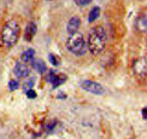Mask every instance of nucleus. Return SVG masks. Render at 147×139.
<instances>
[{
  "instance_id": "nucleus-1",
  "label": "nucleus",
  "mask_w": 147,
  "mask_h": 139,
  "mask_svg": "<svg viewBox=\"0 0 147 139\" xmlns=\"http://www.w3.org/2000/svg\"><path fill=\"white\" fill-rule=\"evenodd\" d=\"M87 48L92 54L98 56L100 54L106 47L107 44V34L102 27H94L90 29L87 40Z\"/></svg>"
},
{
  "instance_id": "nucleus-2",
  "label": "nucleus",
  "mask_w": 147,
  "mask_h": 139,
  "mask_svg": "<svg viewBox=\"0 0 147 139\" xmlns=\"http://www.w3.org/2000/svg\"><path fill=\"white\" fill-rule=\"evenodd\" d=\"M21 35V27L18 24L17 21L11 20L9 22L5 23V26L3 27L1 34H0V39L5 47H12L13 45L17 44L18 39H20Z\"/></svg>"
},
{
  "instance_id": "nucleus-3",
  "label": "nucleus",
  "mask_w": 147,
  "mask_h": 139,
  "mask_svg": "<svg viewBox=\"0 0 147 139\" xmlns=\"http://www.w3.org/2000/svg\"><path fill=\"white\" fill-rule=\"evenodd\" d=\"M66 48L75 56H83L87 51V44H86L84 36L78 32L69 34V38L66 40Z\"/></svg>"
},
{
  "instance_id": "nucleus-4",
  "label": "nucleus",
  "mask_w": 147,
  "mask_h": 139,
  "mask_svg": "<svg viewBox=\"0 0 147 139\" xmlns=\"http://www.w3.org/2000/svg\"><path fill=\"white\" fill-rule=\"evenodd\" d=\"M133 71L140 80H145L147 76V63L145 58H138L133 64Z\"/></svg>"
},
{
  "instance_id": "nucleus-5",
  "label": "nucleus",
  "mask_w": 147,
  "mask_h": 139,
  "mask_svg": "<svg viewBox=\"0 0 147 139\" xmlns=\"http://www.w3.org/2000/svg\"><path fill=\"white\" fill-rule=\"evenodd\" d=\"M81 87L87 91V92H90V93H94V94H98V96H101L105 93V90L101 86L100 83L98 82H94V81H89V80H86L81 83Z\"/></svg>"
},
{
  "instance_id": "nucleus-6",
  "label": "nucleus",
  "mask_w": 147,
  "mask_h": 139,
  "mask_svg": "<svg viewBox=\"0 0 147 139\" xmlns=\"http://www.w3.org/2000/svg\"><path fill=\"white\" fill-rule=\"evenodd\" d=\"M13 73L17 77H28L30 74V68L27 65V63L24 62H17L15 68H13Z\"/></svg>"
},
{
  "instance_id": "nucleus-7",
  "label": "nucleus",
  "mask_w": 147,
  "mask_h": 139,
  "mask_svg": "<svg viewBox=\"0 0 147 139\" xmlns=\"http://www.w3.org/2000/svg\"><path fill=\"white\" fill-rule=\"evenodd\" d=\"M80 26H81V18L77 16H74L70 18L68 24H66V30H68L69 34H74L78 30Z\"/></svg>"
},
{
  "instance_id": "nucleus-8",
  "label": "nucleus",
  "mask_w": 147,
  "mask_h": 139,
  "mask_svg": "<svg viewBox=\"0 0 147 139\" xmlns=\"http://www.w3.org/2000/svg\"><path fill=\"white\" fill-rule=\"evenodd\" d=\"M135 28L139 30L140 33H145L147 30V15L146 14H140L136 17Z\"/></svg>"
},
{
  "instance_id": "nucleus-9",
  "label": "nucleus",
  "mask_w": 147,
  "mask_h": 139,
  "mask_svg": "<svg viewBox=\"0 0 147 139\" xmlns=\"http://www.w3.org/2000/svg\"><path fill=\"white\" fill-rule=\"evenodd\" d=\"M36 24L34 22H30L28 23V26L26 28V30H24V39H26L27 41H32L34 35L36 34Z\"/></svg>"
},
{
  "instance_id": "nucleus-10",
  "label": "nucleus",
  "mask_w": 147,
  "mask_h": 139,
  "mask_svg": "<svg viewBox=\"0 0 147 139\" xmlns=\"http://www.w3.org/2000/svg\"><path fill=\"white\" fill-rule=\"evenodd\" d=\"M30 63H32V66H33V68H34L36 71H39L40 74H44V73L47 70L46 63H45L42 59H36V58H34Z\"/></svg>"
},
{
  "instance_id": "nucleus-11",
  "label": "nucleus",
  "mask_w": 147,
  "mask_h": 139,
  "mask_svg": "<svg viewBox=\"0 0 147 139\" xmlns=\"http://www.w3.org/2000/svg\"><path fill=\"white\" fill-rule=\"evenodd\" d=\"M48 81L52 83L53 88H57V87H59L60 85L64 82V79H60V76L56 75L53 71H51V73H50V75H48Z\"/></svg>"
},
{
  "instance_id": "nucleus-12",
  "label": "nucleus",
  "mask_w": 147,
  "mask_h": 139,
  "mask_svg": "<svg viewBox=\"0 0 147 139\" xmlns=\"http://www.w3.org/2000/svg\"><path fill=\"white\" fill-rule=\"evenodd\" d=\"M34 56H35V51L33 50V48H29V50L24 51L22 54H21V62H24V63H30L32 60L34 59Z\"/></svg>"
},
{
  "instance_id": "nucleus-13",
  "label": "nucleus",
  "mask_w": 147,
  "mask_h": 139,
  "mask_svg": "<svg viewBox=\"0 0 147 139\" xmlns=\"http://www.w3.org/2000/svg\"><path fill=\"white\" fill-rule=\"evenodd\" d=\"M100 16V7H98V6H95V7H93L90 11H89V15H88V22L92 23L94 22L95 20H98Z\"/></svg>"
},
{
  "instance_id": "nucleus-14",
  "label": "nucleus",
  "mask_w": 147,
  "mask_h": 139,
  "mask_svg": "<svg viewBox=\"0 0 147 139\" xmlns=\"http://www.w3.org/2000/svg\"><path fill=\"white\" fill-rule=\"evenodd\" d=\"M34 85H35V79L34 77H29L28 80L24 82V85H23V88H24V91H28V90H32L33 87H34Z\"/></svg>"
},
{
  "instance_id": "nucleus-15",
  "label": "nucleus",
  "mask_w": 147,
  "mask_h": 139,
  "mask_svg": "<svg viewBox=\"0 0 147 139\" xmlns=\"http://www.w3.org/2000/svg\"><path fill=\"white\" fill-rule=\"evenodd\" d=\"M9 87H10L11 91H15V90H17L18 87H20V82H18L17 80H11L9 82Z\"/></svg>"
},
{
  "instance_id": "nucleus-16",
  "label": "nucleus",
  "mask_w": 147,
  "mask_h": 139,
  "mask_svg": "<svg viewBox=\"0 0 147 139\" xmlns=\"http://www.w3.org/2000/svg\"><path fill=\"white\" fill-rule=\"evenodd\" d=\"M26 94L28 96V98H30V99H34V98H36V92L32 88V90H28V91H26Z\"/></svg>"
},
{
  "instance_id": "nucleus-17",
  "label": "nucleus",
  "mask_w": 147,
  "mask_h": 139,
  "mask_svg": "<svg viewBox=\"0 0 147 139\" xmlns=\"http://www.w3.org/2000/svg\"><path fill=\"white\" fill-rule=\"evenodd\" d=\"M48 59H50V62H51L54 66L59 64V60H57V57L54 56V54H50V56H48Z\"/></svg>"
},
{
  "instance_id": "nucleus-18",
  "label": "nucleus",
  "mask_w": 147,
  "mask_h": 139,
  "mask_svg": "<svg viewBox=\"0 0 147 139\" xmlns=\"http://www.w3.org/2000/svg\"><path fill=\"white\" fill-rule=\"evenodd\" d=\"M89 3H92V0H75V4L78 6H86Z\"/></svg>"
},
{
  "instance_id": "nucleus-19",
  "label": "nucleus",
  "mask_w": 147,
  "mask_h": 139,
  "mask_svg": "<svg viewBox=\"0 0 147 139\" xmlns=\"http://www.w3.org/2000/svg\"><path fill=\"white\" fill-rule=\"evenodd\" d=\"M142 117H144L145 120L147 119V109H146V108L142 109Z\"/></svg>"
}]
</instances>
